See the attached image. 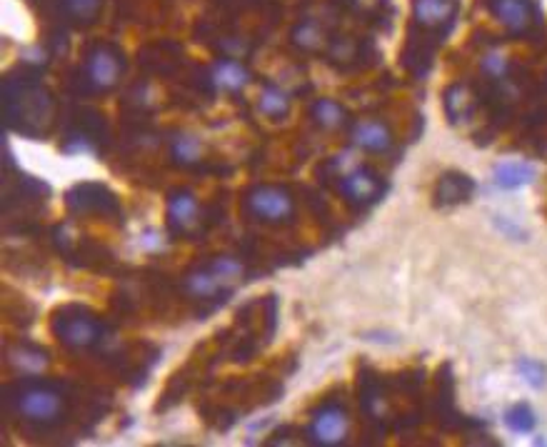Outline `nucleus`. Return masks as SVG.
<instances>
[{
	"label": "nucleus",
	"mask_w": 547,
	"mask_h": 447,
	"mask_svg": "<svg viewBox=\"0 0 547 447\" xmlns=\"http://www.w3.org/2000/svg\"><path fill=\"white\" fill-rule=\"evenodd\" d=\"M11 360L23 370V373H43L45 365H48V360H45V352H38V350H28V347H23V350H15L13 358Z\"/></svg>",
	"instance_id": "nucleus-22"
},
{
	"label": "nucleus",
	"mask_w": 547,
	"mask_h": 447,
	"mask_svg": "<svg viewBox=\"0 0 547 447\" xmlns=\"http://www.w3.org/2000/svg\"><path fill=\"white\" fill-rule=\"evenodd\" d=\"M343 193L347 195V201L355 202V205H368V202H375L383 193V183L380 178L368 170V168H355L350 173L343 175Z\"/></svg>",
	"instance_id": "nucleus-6"
},
{
	"label": "nucleus",
	"mask_w": 547,
	"mask_h": 447,
	"mask_svg": "<svg viewBox=\"0 0 547 447\" xmlns=\"http://www.w3.org/2000/svg\"><path fill=\"white\" fill-rule=\"evenodd\" d=\"M173 158L180 165H193L202 158V143L190 135V133H180L173 138Z\"/></svg>",
	"instance_id": "nucleus-18"
},
{
	"label": "nucleus",
	"mask_w": 547,
	"mask_h": 447,
	"mask_svg": "<svg viewBox=\"0 0 547 447\" xmlns=\"http://www.w3.org/2000/svg\"><path fill=\"white\" fill-rule=\"evenodd\" d=\"M123 75V63L113 48L98 45L86 60V80L95 90H110L120 83Z\"/></svg>",
	"instance_id": "nucleus-3"
},
{
	"label": "nucleus",
	"mask_w": 547,
	"mask_h": 447,
	"mask_svg": "<svg viewBox=\"0 0 547 447\" xmlns=\"http://www.w3.org/2000/svg\"><path fill=\"white\" fill-rule=\"evenodd\" d=\"M210 268H213V273L220 277V283L225 285V290L232 288V285H238V283L243 280V275H245L243 262H240L238 258H232V255H223V258H216L213 262H210Z\"/></svg>",
	"instance_id": "nucleus-19"
},
{
	"label": "nucleus",
	"mask_w": 547,
	"mask_h": 447,
	"mask_svg": "<svg viewBox=\"0 0 547 447\" xmlns=\"http://www.w3.org/2000/svg\"><path fill=\"white\" fill-rule=\"evenodd\" d=\"M323 38H325V33H323L320 26L313 23V20L303 23L300 28L292 33V41H295V45H298V48H303V50H308V53H315V50H320V48H323Z\"/></svg>",
	"instance_id": "nucleus-20"
},
{
	"label": "nucleus",
	"mask_w": 547,
	"mask_h": 447,
	"mask_svg": "<svg viewBox=\"0 0 547 447\" xmlns=\"http://www.w3.org/2000/svg\"><path fill=\"white\" fill-rule=\"evenodd\" d=\"M186 290L193 298H216V295H220L225 290V285L220 283V277L208 265V268H201V270L187 275Z\"/></svg>",
	"instance_id": "nucleus-14"
},
{
	"label": "nucleus",
	"mask_w": 547,
	"mask_h": 447,
	"mask_svg": "<svg viewBox=\"0 0 547 447\" xmlns=\"http://www.w3.org/2000/svg\"><path fill=\"white\" fill-rule=\"evenodd\" d=\"M346 108L338 101H330V98H323L313 105V117H315L317 125H323L325 130L340 128L346 123Z\"/></svg>",
	"instance_id": "nucleus-17"
},
{
	"label": "nucleus",
	"mask_w": 547,
	"mask_h": 447,
	"mask_svg": "<svg viewBox=\"0 0 547 447\" xmlns=\"http://www.w3.org/2000/svg\"><path fill=\"white\" fill-rule=\"evenodd\" d=\"M535 413L528 407V405H515L505 413V425L513 430V433H530L535 428Z\"/></svg>",
	"instance_id": "nucleus-21"
},
{
	"label": "nucleus",
	"mask_w": 547,
	"mask_h": 447,
	"mask_svg": "<svg viewBox=\"0 0 547 447\" xmlns=\"http://www.w3.org/2000/svg\"><path fill=\"white\" fill-rule=\"evenodd\" d=\"M347 430H350V420H347V413L338 405H325L320 407L315 415H313V422H310V437L315 440L317 445H340L347 437Z\"/></svg>",
	"instance_id": "nucleus-5"
},
{
	"label": "nucleus",
	"mask_w": 547,
	"mask_h": 447,
	"mask_svg": "<svg viewBox=\"0 0 547 447\" xmlns=\"http://www.w3.org/2000/svg\"><path fill=\"white\" fill-rule=\"evenodd\" d=\"M258 108H260V113L268 117L288 116V110H290L288 93L277 86H265L262 90H260Z\"/></svg>",
	"instance_id": "nucleus-15"
},
{
	"label": "nucleus",
	"mask_w": 547,
	"mask_h": 447,
	"mask_svg": "<svg viewBox=\"0 0 547 447\" xmlns=\"http://www.w3.org/2000/svg\"><path fill=\"white\" fill-rule=\"evenodd\" d=\"M490 11L510 33H528L533 26V8L528 0H490Z\"/></svg>",
	"instance_id": "nucleus-7"
},
{
	"label": "nucleus",
	"mask_w": 547,
	"mask_h": 447,
	"mask_svg": "<svg viewBox=\"0 0 547 447\" xmlns=\"http://www.w3.org/2000/svg\"><path fill=\"white\" fill-rule=\"evenodd\" d=\"M350 138H353V143L368 153H388L392 148V133L380 120H358Z\"/></svg>",
	"instance_id": "nucleus-9"
},
{
	"label": "nucleus",
	"mask_w": 547,
	"mask_h": 447,
	"mask_svg": "<svg viewBox=\"0 0 547 447\" xmlns=\"http://www.w3.org/2000/svg\"><path fill=\"white\" fill-rule=\"evenodd\" d=\"M495 183L505 190L522 188V186H530L535 180V168L530 163H522V160H505L495 165Z\"/></svg>",
	"instance_id": "nucleus-11"
},
{
	"label": "nucleus",
	"mask_w": 547,
	"mask_h": 447,
	"mask_svg": "<svg viewBox=\"0 0 547 447\" xmlns=\"http://www.w3.org/2000/svg\"><path fill=\"white\" fill-rule=\"evenodd\" d=\"M18 410L30 422H56L63 413V395L48 385H30L20 392Z\"/></svg>",
	"instance_id": "nucleus-2"
},
{
	"label": "nucleus",
	"mask_w": 547,
	"mask_h": 447,
	"mask_svg": "<svg viewBox=\"0 0 547 447\" xmlns=\"http://www.w3.org/2000/svg\"><path fill=\"white\" fill-rule=\"evenodd\" d=\"M482 71L492 75V78H505L507 71H510V63H507L505 56H495L492 53V56H485V60H482Z\"/></svg>",
	"instance_id": "nucleus-25"
},
{
	"label": "nucleus",
	"mask_w": 547,
	"mask_h": 447,
	"mask_svg": "<svg viewBox=\"0 0 547 447\" xmlns=\"http://www.w3.org/2000/svg\"><path fill=\"white\" fill-rule=\"evenodd\" d=\"M455 0H415L413 3V13L415 20L422 23L425 28H437L447 23L455 15Z\"/></svg>",
	"instance_id": "nucleus-12"
},
{
	"label": "nucleus",
	"mask_w": 547,
	"mask_h": 447,
	"mask_svg": "<svg viewBox=\"0 0 547 447\" xmlns=\"http://www.w3.org/2000/svg\"><path fill=\"white\" fill-rule=\"evenodd\" d=\"M518 373L520 377L530 385V388L540 390L543 385H545V377H547V370L543 362L537 360H530V358H522V360H518Z\"/></svg>",
	"instance_id": "nucleus-23"
},
{
	"label": "nucleus",
	"mask_w": 547,
	"mask_h": 447,
	"mask_svg": "<svg viewBox=\"0 0 547 447\" xmlns=\"http://www.w3.org/2000/svg\"><path fill=\"white\" fill-rule=\"evenodd\" d=\"M495 223H498V228H500V231L507 232V235H513L515 240H522V238H525V232L520 231V228H515V225H513V223L507 220V217L498 216V217H495Z\"/></svg>",
	"instance_id": "nucleus-26"
},
{
	"label": "nucleus",
	"mask_w": 547,
	"mask_h": 447,
	"mask_svg": "<svg viewBox=\"0 0 547 447\" xmlns=\"http://www.w3.org/2000/svg\"><path fill=\"white\" fill-rule=\"evenodd\" d=\"M250 213L265 223H285L295 216V201L290 198L288 190L277 186H260L247 195Z\"/></svg>",
	"instance_id": "nucleus-1"
},
{
	"label": "nucleus",
	"mask_w": 547,
	"mask_h": 447,
	"mask_svg": "<svg viewBox=\"0 0 547 447\" xmlns=\"http://www.w3.org/2000/svg\"><path fill=\"white\" fill-rule=\"evenodd\" d=\"M470 193H473V180L467 175L447 173L440 178L435 195H437V201L443 202V205H458V202L467 201Z\"/></svg>",
	"instance_id": "nucleus-13"
},
{
	"label": "nucleus",
	"mask_w": 547,
	"mask_h": 447,
	"mask_svg": "<svg viewBox=\"0 0 547 447\" xmlns=\"http://www.w3.org/2000/svg\"><path fill=\"white\" fill-rule=\"evenodd\" d=\"M473 105H475V98H473V93H470L467 87L465 86L447 87L445 110L452 120H460V117L465 120V117L473 113Z\"/></svg>",
	"instance_id": "nucleus-16"
},
{
	"label": "nucleus",
	"mask_w": 547,
	"mask_h": 447,
	"mask_svg": "<svg viewBox=\"0 0 547 447\" xmlns=\"http://www.w3.org/2000/svg\"><path fill=\"white\" fill-rule=\"evenodd\" d=\"M201 202L198 198L190 193V190H178L171 195L168 201V217H171V225L180 232H193L198 228V220H201Z\"/></svg>",
	"instance_id": "nucleus-8"
},
{
	"label": "nucleus",
	"mask_w": 547,
	"mask_h": 447,
	"mask_svg": "<svg viewBox=\"0 0 547 447\" xmlns=\"http://www.w3.org/2000/svg\"><path fill=\"white\" fill-rule=\"evenodd\" d=\"M65 11L75 18V20H95V15L101 11V0H63Z\"/></svg>",
	"instance_id": "nucleus-24"
},
{
	"label": "nucleus",
	"mask_w": 547,
	"mask_h": 447,
	"mask_svg": "<svg viewBox=\"0 0 547 447\" xmlns=\"http://www.w3.org/2000/svg\"><path fill=\"white\" fill-rule=\"evenodd\" d=\"M56 335L65 345L90 347L101 340V322L87 313H63L56 320Z\"/></svg>",
	"instance_id": "nucleus-4"
},
{
	"label": "nucleus",
	"mask_w": 547,
	"mask_h": 447,
	"mask_svg": "<svg viewBox=\"0 0 547 447\" xmlns=\"http://www.w3.org/2000/svg\"><path fill=\"white\" fill-rule=\"evenodd\" d=\"M210 80H213V86L220 87V90L238 93V90H243V87L250 83V72H247V68H245L243 63H238V60H232V58H225V60H217L216 65H213V71H210Z\"/></svg>",
	"instance_id": "nucleus-10"
}]
</instances>
